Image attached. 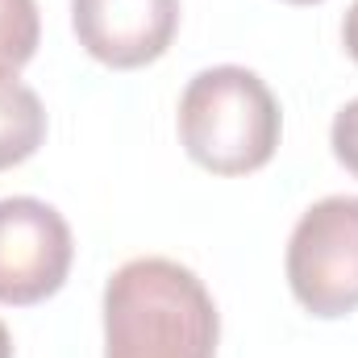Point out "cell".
<instances>
[{"label":"cell","mask_w":358,"mask_h":358,"mask_svg":"<svg viewBox=\"0 0 358 358\" xmlns=\"http://www.w3.org/2000/svg\"><path fill=\"white\" fill-rule=\"evenodd\" d=\"M217 304L176 259H129L104 283V358H217Z\"/></svg>","instance_id":"1"},{"label":"cell","mask_w":358,"mask_h":358,"mask_svg":"<svg viewBox=\"0 0 358 358\" xmlns=\"http://www.w3.org/2000/svg\"><path fill=\"white\" fill-rule=\"evenodd\" d=\"M279 134V100L250 67H204L179 96V142L187 159L213 176H246L267 167Z\"/></svg>","instance_id":"2"},{"label":"cell","mask_w":358,"mask_h":358,"mask_svg":"<svg viewBox=\"0 0 358 358\" xmlns=\"http://www.w3.org/2000/svg\"><path fill=\"white\" fill-rule=\"evenodd\" d=\"M287 287L321 321L358 308V196L317 200L287 238Z\"/></svg>","instance_id":"3"},{"label":"cell","mask_w":358,"mask_h":358,"mask_svg":"<svg viewBox=\"0 0 358 358\" xmlns=\"http://www.w3.org/2000/svg\"><path fill=\"white\" fill-rule=\"evenodd\" d=\"M76 259L71 225L38 196L0 200V304H38L67 283Z\"/></svg>","instance_id":"4"},{"label":"cell","mask_w":358,"mask_h":358,"mask_svg":"<svg viewBox=\"0 0 358 358\" xmlns=\"http://www.w3.org/2000/svg\"><path fill=\"white\" fill-rule=\"evenodd\" d=\"M71 25L96 63L134 71L176 42L179 0H71Z\"/></svg>","instance_id":"5"},{"label":"cell","mask_w":358,"mask_h":358,"mask_svg":"<svg viewBox=\"0 0 358 358\" xmlns=\"http://www.w3.org/2000/svg\"><path fill=\"white\" fill-rule=\"evenodd\" d=\"M46 142V108L38 92L17 80V71H0V171L25 163Z\"/></svg>","instance_id":"6"},{"label":"cell","mask_w":358,"mask_h":358,"mask_svg":"<svg viewBox=\"0 0 358 358\" xmlns=\"http://www.w3.org/2000/svg\"><path fill=\"white\" fill-rule=\"evenodd\" d=\"M42 38L38 0H0V71H17L34 59Z\"/></svg>","instance_id":"7"},{"label":"cell","mask_w":358,"mask_h":358,"mask_svg":"<svg viewBox=\"0 0 358 358\" xmlns=\"http://www.w3.org/2000/svg\"><path fill=\"white\" fill-rule=\"evenodd\" d=\"M329 146H334L338 163L358 179V96L350 100V104H342V108H338L334 129H329Z\"/></svg>","instance_id":"8"},{"label":"cell","mask_w":358,"mask_h":358,"mask_svg":"<svg viewBox=\"0 0 358 358\" xmlns=\"http://www.w3.org/2000/svg\"><path fill=\"white\" fill-rule=\"evenodd\" d=\"M342 42H346V50H350V59L358 63V0L350 4V13H346V21H342Z\"/></svg>","instance_id":"9"},{"label":"cell","mask_w":358,"mask_h":358,"mask_svg":"<svg viewBox=\"0 0 358 358\" xmlns=\"http://www.w3.org/2000/svg\"><path fill=\"white\" fill-rule=\"evenodd\" d=\"M0 358H13V338H8V325L0 321Z\"/></svg>","instance_id":"10"},{"label":"cell","mask_w":358,"mask_h":358,"mask_svg":"<svg viewBox=\"0 0 358 358\" xmlns=\"http://www.w3.org/2000/svg\"><path fill=\"white\" fill-rule=\"evenodd\" d=\"M287 4H317V0H287Z\"/></svg>","instance_id":"11"}]
</instances>
